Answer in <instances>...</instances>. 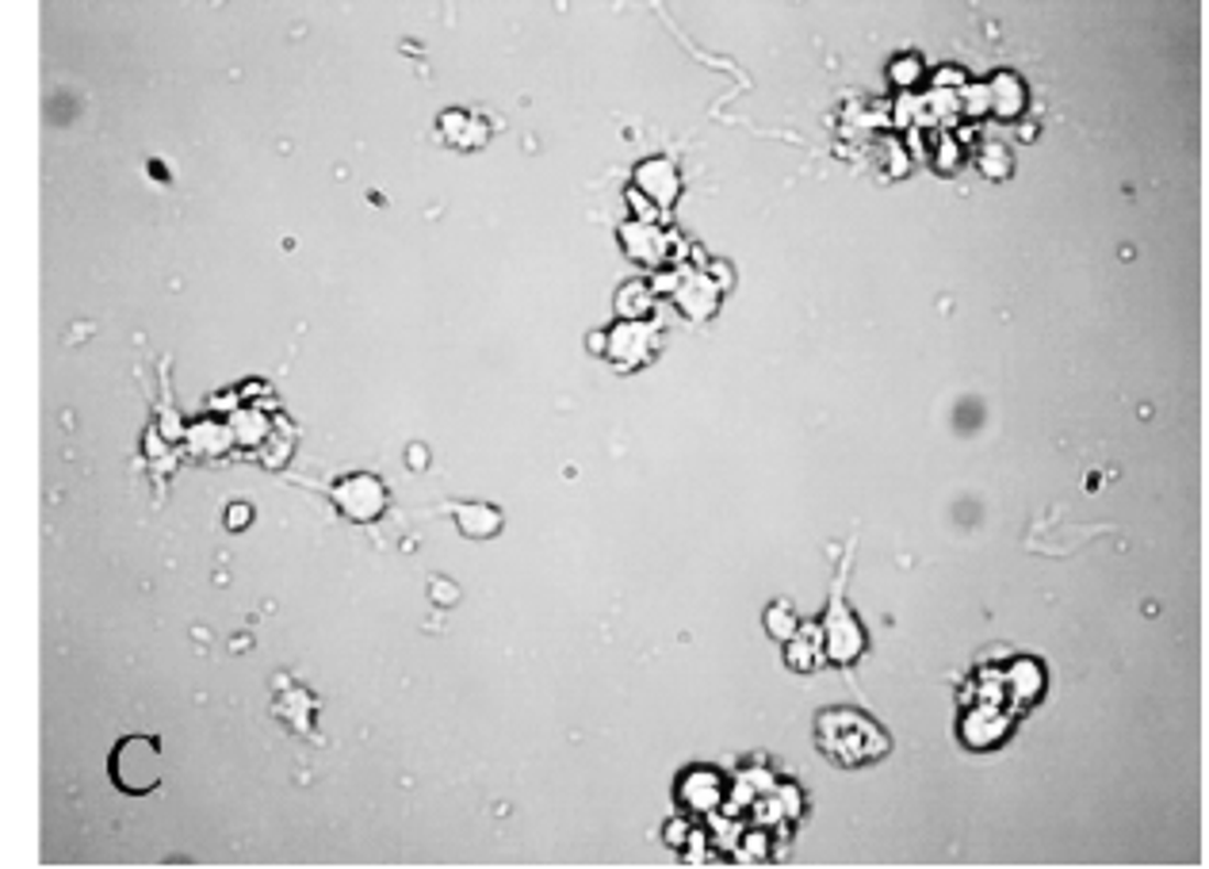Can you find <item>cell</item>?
I'll use <instances>...</instances> for the list:
<instances>
[{
    "label": "cell",
    "mask_w": 1209,
    "mask_h": 869,
    "mask_svg": "<svg viewBox=\"0 0 1209 869\" xmlns=\"http://www.w3.org/2000/svg\"><path fill=\"white\" fill-rule=\"evenodd\" d=\"M819 747L838 767H865L889 751V736L853 709H827L816 724Z\"/></svg>",
    "instance_id": "cell-1"
},
{
    "label": "cell",
    "mask_w": 1209,
    "mask_h": 869,
    "mask_svg": "<svg viewBox=\"0 0 1209 869\" xmlns=\"http://www.w3.org/2000/svg\"><path fill=\"white\" fill-rule=\"evenodd\" d=\"M111 782L119 785L123 793L142 796L150 790H157L161 782V747L157 739L146 736H131L111 751Z\"/></svg>",
    "instance_id": "cell-2"
},
{
    "label": "cell",
    "mask_w": 1209,
    "mask_h": 869,
    "mask_svg": "<svg viewBox=\"0 0 1209 869\" xmlns=\"http://www.w3.org/2000/svg\"><path fill=\"white\" fill-rule=\"evenodd\" d=\"M819 636H824V651L835 666H850L853 659L865 651V632H861V624L853 621V613L846 609L842 583L835 586L831 609H827L824 624H819Z\"/></svg>",
    "instance_id": "cell-3"
},
{
    "label": "cell",
    "mask_w": 1209,
    "mask_h": 869,
    "mask_svg": "<svg viewBox=\"0 0 1209 869\" xmlns=\"http://www.w3.org/2000/svg\"><path fill=\"white\" fill-rule=\"evenodd\" d=\"M604 341H609V357L617 360L620 368H640L643 360L655 352L658 329L647 326V322H640V318H624L609 337H604Z\"/></svg>",
    "instance_id": "cell-4"
},
{
    "label": "cell",
    "mask_w": 1209,
    "mask_h": 869,
    "mask_svg": "<svg viewBox=\"0 0 1209 869\" xmlns=\"http://www.w3.org/2000/svg\"><path fill=\"white\" fill-rule=\"evenodd\" d=\"M635 184H640L635 192H643V196L651 199V207H655V204L658 207H671L674 199H678V192H682L678 169H674V161H666V157L643 161V165L635 169Z\"/></svg>",
    "instance_id": "cell-5"
},
{
    "label": "cell",
    "mask_w": 1209,
    "mask_h": 869,
    "mask_svg": "<svg viewBox=\"0 0 1209 869\" xmlns=\"http://www.w3.org/2000/svg\"><path fill=\"white\" fill-rule=\"evenodd\" d=\"M620 241H624L628 257H635V261H647V264H658L666 253V235L655 227V222H628L624 230H620Z\"/></svg>",
    "instance_id": "cell-6"
},
{
    "label": "cell",
    "mask_w": 1209,
    "mask_h": 869,
    "mask_svg": "<svg viewBox=\"0 0 1209 869\" xmlns=\"http://www.w3.org/2000/svg\"><path fill=\"white\" fill-rule=\"evenodd\" d=\"M674 300L689 318H708L716 311V280L712 276H682V287H674Z\"/></svg>",
    "instance_id": "cell-7"
},
{
    "label": "cell",
    "mask_w": 1209,
    "mask_h": 869,
    "mask_svg": "<svg viewBox=\"0 0 1209 869\" xmlns=\"http://www.w3.org/2000/svg\"><path fill=\"white\" fill-rule=\"evenodd\" d=\"M1022 104H1026V88H1022L1019 77H1014V74H999L995 80H991V88H988V108H995V116L1014 119L1022 111Z\"/></svg>",
    "instance_id": "cell-8"
},
{
    "label": "cell",
    "mask_w": 1209,
    "mask_h": 869,
    "mask_svg": "<svg viewBox=\"0 0 1209 869\" xmlns=\"http://www.w3.org/2000/svg\"><path fill=\"white\" fill-rule=\"evenodd\" d=\"M965 724H980V731L977 728L965 731V739H969L972 747H991L1006 731V720L999 716V709H977Z\"/></svg>",
    "instance_id": "cell-9"
},
{
    "label": "cell",
    "mask_w": 1209,
    "mask_h": 869,
    "mask_svg": "<svg viewBox=\"0 0 1209 869\" xmlns=\"http://www.w3.org/2000/svg\"><path fill=\"white\" fill-rule=\"evenodd\" d=\"M682 793H685V801H689L693 808L708 812V808H716V801H720V778L700 770V774H693L689 782H685Z\"/></svg>",
    "instance_id": "cell-10"
},
{
    "label": "cell",
    "mask_w": 1209,
    "mask_h": 869,
    "mask_svg": "<svg viewBox=\"0 0 1209 869\" xmlns=\"http://www.w3.org/2000/svg\"><path fill=\"white\" fill-rule=\"evenodd\" d=\"M651 295H655V292H651L647 284H628V287H624V295H620V300H617L620 315H628V318H640V315H647V307H651Z\"/></svg>",
    "instance_id": "cell-11"
},
{
    "label": "cell",
    "mask_w": 1209,
    "mask_h": 869,
    "mask_svg": "<svg viewBox=\"0 0 1209 869\" xmlns=\"http://www.w3.org/2000/svg\"><path fill=\"white\" fill-rule=\"evenodd\" d=\"M980 169H983V176H991V181H1006V176H1011V154H1006V146H995V142L983 146Z\"/></svg>",
    "instance_id": "cell-12"
},
{
    "label": "cell",
    "mask_w": 1209,
    "mask_h": 869,
    "mask_svg": "<svg viewBox=\"0 0 1209 869\" xmlns=\"http://www.w3.org/2000/svg\"><path fill=\"white\" fill-rule=\"evenodd\" d=\"M459 518H464L467 533H479V536L494 533V529L502 525V518H498L494 510H482V506H475V510H459Z\"/></svg>",
    "instance_id": "cell-13"
},
{
    "label": "cell",
    "mask_w": 1209,
    "mask_h": 869,
    "mask_svg": "<svg viewBox=\"0 0 1209 869\" xmlns=\"http://www.w3.org/2000/svg\"><path fill=\"white\" fill-rule=\"evenodd\" d=\"M765 629H770L773 636H777V640H788V636H793L796 629H800V624H796L793 609H788L785 601H781V606H773L770 613H765Z\"/></svg>",
    "instance_id": "cell-14"
},
{
    "label": "cell",
    "mask_w": 1209,
    "mask_h": 869,
    "mask_svg": "<svg viewBox=\"0 0 1209 869\" xmlns=\"http://www.w3.org/2000/svg\"><path fill=\"white\" fill-rule=\"evenodd\" d=\"M923 77V66H918V58H904L892 66V80L896 85H915V80Z\"/></svg>",
    "instance_id": "cell-15"
},
{
    "label": "cell",
    "mask_w": 1209,
    "mask_h": 869,
    "mask_svg": "<svg viewBox=\"0 0 1209 869\" xmlns=\"http://www.w3.org/2000/svg\"><path fill=\"white\" fill-rule=\"evenodd\" d=\"M961 111H969V116H980V111H988V85H983V88H972V93H969V104H961Z\"/></svg>",
    "instance_id": "cell-16"
}]
</instances>
